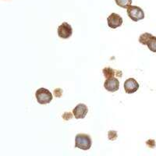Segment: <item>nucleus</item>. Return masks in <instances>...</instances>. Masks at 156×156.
Returning <instances> with one entry per match:
<instances>
[{
    "label": "nucleus",
    "instance_id": "nucleus-7",
    "mask_svg": "<svg viewBox=\"0 0 156 156\" xmlns=\"http://www.w3.org/2000/svg\"><path fill=\"white\" fill-rule=\"evenodd\" d=\"M139 89V83L133 78H129L124 83V90L126 94H133Z\"/></svg>",
    "mask_w": 156,
    "mask_h": 156
},
{
    "label": "nucleus",
    "instance_id": "nucleus-5",
    "mask_svg": "<svg viewBox=\"0 0 156 156\" xmlns=\"http://www.w3.org/2000/svg\"><path fill=\"white\" fill-rule=\"evenodd\" d=\"M107 21H108V26L110 28L115 29L120 27L122 24V18L120 15L112 12V14L107 18Z\"/></svg>",
    "mask_w": 156,
    "mask_h": 156
},
{
    "label": "nucleus",
    "instance_id": "nucleus-16",
    "mask_svg": "<svg viewBox=\"0 0 156 156\" xmlns=\"http://www.w3.org/2000/svg\"><path fill=\"white\" fill-rule=\"evenodd\" d=\"M73 115L70 113V112H65V113L62 115V118H63L65 120H69V119H72Z\"/></svg>",
    "mask_w": 156,
    "mask_h": 156
},
{
    "label": "nucleus",
    "instance_id": "nucleus-10",
    "mask_svg": "<svg viewBox=\"0 0 156 156\" xmlns=\"http://www.w3.org/2000/svg\"><path fill=\"white\" fill-rule=\"evenodd\" d=\"M115 3L121 8L127 9L129 5H131L132 0H115Z\"/></svg>",
    "mask_w": 156,
    "mask_h": 156
},
{
    "label": "nucleus",
    "instance_id": "nucleus-15",
    "mask_svg": "<svg viewBox=\"0 0 156 156\" xmlns=\"http://www.w3.org/2000/svg\"><path fill=\"white\" fill-rule=\"evenodd\" d=\"M54 94H55V96L57 98H60L62 96V89L60 88H57L54 90Z\"/></svg>",
    "mask_w": 156,
    "mask_h": 156
},
{
    "label": "nucleus",
    "instance_id": "nucleus-1",
    "mask_svg": "<svg viewBox=\"0 0 156 156\" xmlns=\"http://www.w3.org/2000/svg\"><path fill=\"white\" fill-rule=\"evenodd\" d=\"M91 144H92V140L90 135L85 133H79L76 136L75 147H78L83 151H87L90 148Z\"/></svg>",
    "mask_w": 156,
    "mask_h": 156
},
{
    "label": "nucleus",
    "instance_id": "nucleus-9",
    "mask_svg": "<svg viewBox=\"0 0 156 156\" xmlns=\"http://www.w3.org/2000/svg\"><path fill=\"white\" fill-rule=\"evenodd\" d=\"M102 73L104 74L106 79L111 77H115V76H119V77H122V72L120 70H116V69H112L111 67H105L103 69Z\"/></svg>",
    "mask_w": 156,
    "mask_h": 156
},
{
    "label": "nucleus",
    "instance_id": "nucleus-11",
    "mask_svg": "<svg viewBox=\"0 0 156 156\" xmlns=\"http://www.w3.org/2000/svg\"><path fill=\"white\" fill-rule=\"evenodd\" d=\"M152 34L150 33H144L139 37V42L142 44H146L147 45V41H149V39L152 37Z\"/></svg>",
    "mask_w": 156,
    "mask_h": 156
},
{
    "label": "nucleus",
    "instance_id": "nucleus-12",
    "mask_svg": "<svg viewBox=\"0 0 156 156\" xmlns=\"http://www.w3.org/2000/svg\"><path fill=\"white\" fill-rule=\"evenodd\" d=\"M147 48L153 52H156V37L152 36L147 43Z\"/></svg>",
    "mask_w": 156,
    "mask_h": 156
},
{
    "label": "nucleus",
    "instance_id": "nucleus-14",
    "mask_svg": "<svg viewBox=\"0 0 156 156\" xmlns=\"http://www.w3.org/2000/svg\"><path fill=\"white\" fill-rule=\"evenodd\" d=\"M146 144H147V147H150V148H154V147H155V141H154V140L150 139V140L146 141Z\"/></svg>",
    "mask_w": 156,
    "mask_h": 156
},
{
    "label": "nucleus",
    "instance_id": "nucleus-3",
    "mask_svg": "<svg viewBox=\"0 0 156 156\" xmlns=\"http://www.w3.org/2000/svg\"><path fill=\"white\" fill-rule=\"evenodd\" d=\"M127 14L132 20L137 22L144 18V12L141 8L136 5H129L127 8Z\"/></svg>",
    "mask_w": 156,
    "mask_h": 156
},
{
    "label": "nucleus",
    "instance_id": "nucleus-4",
    "mask_svg": "<svg viewBox=\"0 0 156 156\" xmlns=\"http://www.w3.org/2000/svg\"><path fill=\"white\" fill-rule=\"evenodd\" d=\"M73 34V28L71 25L66 22H64L58 27V35L62 39H67Z\"/></svg>",
    "mask_w": 156,
    "mask_h": 156
},
{
    "label": "nucleus",
    "instance_id": "nucleus-8",
    "mask_svg": "<svg viewBox=\"0 0 156 156\" xmlns=\"http://www.w3.org/2000/svg\"><path fill=\"white\" fill-rule=\"evenodd\" d=\"M88 112V108L84 104H78L73 110V115L76 119H83Z\"/></svg>",
    "mask_w": 156,
    "mask_h": 156
},
{
    "label": "nucleus",
    "instance_id": "nucleus-6",
    "mask_svg": "<svg viewBox=\"0 0 156 156\" xmlns=\"http://www.w3.org/2000/svg\"><path fill=\"white\" fill-rule=\"evenodd\" d=\"M104 87L105 90L110 92H115L119 88V81L116 77H111L106 79L104 83Z\"/></svg>",
    "mask_w": 156,
    "mask_h": 156
},
{
    "label": "nucleus",
    "instance_id": "nucleus-2",
    "mask_svg": "<svg viewBox=\"0 0 156 156\" xmlns=\"http://www.w3.org/2000/svg\"><path fill=\"white\" fill-rule=\"evenodd\" d=\"M35 97L37 102L41 105L48 104L52 100V94L50 92V90L46 88H44V87L39 88L36 91Z\"/></svg>",
    "mask_w": 156,
    "mask_h": 156
},
{
    "label": "nucleus",
    "instance_id": "nucleus-13",
    "mask_svg": "<svg viewBox=\"0 0 156 156\" xmlns=\"http://www.w3.org/2000/svg\"><path fill=\"white\" fill-rule=\"evenodd\" d=\"M118 137V134L115 130H109L108 133V138L110 140H115Z\"/></svg>",
    "mask_w": 156,
    "mask_h": 156
}]
</instances>
